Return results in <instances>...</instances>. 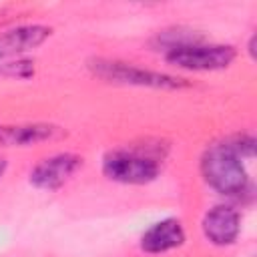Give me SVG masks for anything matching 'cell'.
Segmentation results:
<instances>
[{"label": "cell", "mask_w": 257, "mask_h": 257, "mask_svg": "<svg viewBox=\"0 0 257 257\" xmlns=\"http://www.w3.org/2000/svg\"><path fill=\"white\" fill-rule=\"evenodd\" d=\"M237 52L231 44H205V42H191L181 44L165 52V60L183 70H223L231 66Z\"/></svg>", "instance_id": "obj_4"}, {"label": "cell", "mask_w": 257, "mask_h": 257, "mask_svg": "<svg viewBox=\"0 0 257 257\" xmlns=\"http://www.w3.org/2000/svg\"><path fill=\"white\" fill-rule=\"evenodd\" d=\"M201 173L211 189L227 197L241 195L249 187V175L243 159L235 153L229 141L213 143L205 149L201 157Z\"/></svg>", "instance_id": "obj_1"}, {"label": "cell", "mask_w": 257, "mask_h": 257, "mask_svg": "<svg viewBox=\"0 0 257 257\" xmlns=\"http://www.w3.org/2000/svg\"><path fill=\"white\" fill-rule=\"evenodd\" d=\"M229 145L235 149V153L241 157V159H251L253 153H255V139L249 137V135H235L231 139H227Z\"/></svg>", "instance_id": "obj_11"}, {"label": "cell", "mask_w": 257, "mask_h": 257, "mask_svg": "<svg viewBox=\"0 0 257 257\" xmlns=\"http://www.w3.org/2000/svg\"><path fill=\"white\" fill-rule=\"evenodd\" d=\"M52 34V28L46 24H24L0 34V62L18 58L40 44H44Z\"/></svg>", "instance_id": "obj_6"}, {"label": "cell", "mask_w": 257, "mask_h": 257, "mask_svg": "<svg viewBox=\"0 0 257 257\" xmlns=\"http://www.w3.org/2000/svg\"><path fill=\"white\" fill-rule=\"evenodd\" d=\"M82 165V157L74 153H58L52 157H46L30 171V183L36 189L54 191L62 187Z\"/></svg>", "instance_id": "obj_5"}, {"label": "cell", "mask_w": 257, "mask_h": 257, "mask_svg": "<svg viewBox=\"0 0 257 257\" xmlns=\"http://www.w3.org/2000/svg\"><path fill=\"white\" fill-rule=\"evenodd\" d=\"M163 155L145 149H114L102 157L106 179L122 185H147L161 173Z\"/></svg>", "instance_id": "obj_2"}, {"label": "cell", "mask_w": 257, "mask_h": 257, "mask_svg": "<svg viewBox=\"0 0 257 257\" xmlns=\"http://www.w3.org/2000/svg\"><path fill=\"white\" fill-rule=\"evenodd\" d=\"M88 68L94 76L106 80V82H116V84H133V86H149V88H187L189 82L185 78L167 74V72H157L149 68H141L131 62L122 60H108V58H94L88 62Z\"/></svg>", "instance_id": "obj_3"}, {"label": "cell", "mask_w": 257, "mask_h": 257, "mask_svg": "<svg viewBox=\"0 0 257 257\" xmlns=\"http://www.w3.org/2000/svg\"><path fill=\"white\" fill-rule=\"evenodd\" d=\"M34 74V62L30 60H6L0 62V78H28Z\"/></svg>", "instance_id": "obj_10"}, {"label": "cell", "mask_w": 257, "mask_h": 257, "mask_svg": "<svg viewBox=\"0 0 257 257\" xmlns=\"http://www.w3.org/2000/svg\"><path fill=\"white\" fill-rule=\"evenodd\" d=\"M66 131L50 122H26V124H0L2 147H30L44 141L64 137Z\"/></svg>", "instance_id": "obj_8"}, {"label": "cell", "mask_w": 257, "mask_h": 257, "mask_svg": "<svg viewBox=\"0 0 257 257\" xmlns=\"http://www.w3.org/2000/svg\"><path fill=\"white\" fill-rule=\"evenodd\" d=\"M203 235L219 247L231 245L237 241L241 231V217L239 213L229 205H217L203 217Z\"/></svg>", "instance_id": "obj_7"}, {"label": "cell", "mask_w": 257, "mask_h": 257, "mask_svg": "<svg viewBox=\"0 0 257 257\" xmlns=\"http://www.w3.org/2000/svg\"><path fill=\"white\" fill-rule=\"evenodd\" d=\"M4 171H6V161L0 157V179H2V175H4Z\"/></svg>", "instance_id": "obj_12"}, {"label": "cell", "mask_w": 257, "mask_h": 257, "mask_svg": "<svg viewBox=\"0 0 257 257\" xmlns=\"http://www.w3.org/2000/svg\"><path fill=\"white\" fill-rule=\"evenodd\" d=\"M183 243H185V229H183V223L175 217L157 221L141 237V249L151 255L167 253L171 249L181 247Z\"/></svg>", "instance_id": "obj_9"}]
</instances>
